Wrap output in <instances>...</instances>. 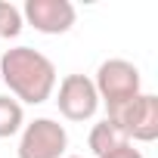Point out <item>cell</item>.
I'll return each instance as SVG.
<instances>
[{"mask_svg": "<svg viewBox=\"0 0 158 158\" xmlns=\"http://www.w3.org/2000/svg\"><path fill=\"white\" fill-rule=\"evenodd\" d=\"M25 28V19H22V10L10 0H0V37H19Z\"/></svg>", "mask_w": 158, "mask_h": 158, "instance_id": "9c48e42d", "label": "cell"}, {"mask_svg": "<svg viewBox=\"0 0 158 158\" xmlns=\"http://www.w3.org/2000/svg\"><path fill=\"white\" fill-rule=\"evenodd\" d=\"M74 6L68 0H28L22 19L40 34H65L74 25Z\"/></svg>", "mask_w": 158, "mask_h": 158, "instance_id": "8992f818", "label": "cell"}, {"mask_svg": "<svg viewBox=\"0 0 158 158\" xmlns=\"http://www.w3.org/2000/svg\"><path fill=\"white\" fill-rule=\"evenodd\" d=\"M93 87L99 96V106H106V112H118L121 106H127L130 99H136L143 93V77L139 68L127 59H106L96 68Z\"/></svg>", "mask_w": 158, "mask_h": 158, "instance_id": "7a4b0ae2", "label": "cell"}, {"mask_svg": "<svg viewBox=\"0 0 158 158\" xmlns=\"http://www.w3.org/2000/svg\"><path fill=\"white\" fill-rule=\"evenodd\" d=\"M106 118L115 121L130 143L158 139V96H152V93H139L136 99H130L127 106H121L118 112H112Z\"/></svg>", "mask_w": 158, "mask_h": 158, "instance_id": "3957f363", "label": "cell"}, {"mask_svg": "<svg viewBox=\"0 0 158 158\" xmlns=\"http://www.w3.org/2000/svg\"><path fill=\"white\" fill-rule=\"evenodd\" d=\"M65 158H81V155H65Z\"/></svg>", "mask_w": 158, "mask_h": 158, "instance_id": "8fae6325", "label": "cell"}, {"mask_svg": "<svg viewBox=\"0 0 158 158\" xmlns=\"http://www.w3.org/2000/svg\"><path fill=\"white\" fill-rule=\"evenodd\" d=\"M109 158H143V155H139V149L127 146V149H121V152H115V155H109Z\"/></svg>", "mask_w": 158, "mask_h": 158, "instance_id": "30bf717a", "label": "cell"}, {"mask_svg": "<svg viewBox=\"0 0 158 158\" xmlns=\"http://www.w3.org/2000/svg\"><path fill=\"white\" fill-rule=\"evenodd\" d=\"M25 127V112L22 102H16L13 96H0V139L16 136Z\"/></svg>", "mask_w": 158, "mask_h": 158, "instance_id": "ba28073f", "label": "cell"}, {"mask_svg": "<svg viewBox=\"0 0 158 158\" xmlns=\"http://www.w3.org/2000/svg\"><path fill=\"white\" fill-rule=\"evenodd\" d=\"M68 149V133L59 121L53 118H34L31 124L22 127L19 136V158H65Z\"/></svg>", "mask_w": 158, "mask_h": 158, "instance_id": "277c9868", "label": "cell"}, {"mask_svg": "<svg viewBox=\"0 0 158 158\" xmlns=\"http://www.w3.org/2000/svg\"><path fill=\"white\" fill-rule=\"evenodd\" d=\"M87 146H90V152H93L96 158H109V155H115V152H121V149H127V146H133V143L124 136V130H121L115 121L102 118L99 124H93V130H90V136H87Z\"/></svg>", "mask_w": 158, "mask_h": 158, "instance_id": "52a82bcc", "label": "cell"}, {"mask_svg": "<svg viewBox=\"0 0 158 158\" xmlns=\"http://www.w3.org/2000/svg\"><path fill=\"white\" fill-rule=\"evenodd\" d=\"M0 77L16 96V102L40 106L56 90V65L31 47H13L0 56Z\"/></svg>", "mask_w": 158, "mask_h": 158, "instance_id": "6da1fadb", "label": "cell"}, {"mask_svg": "<svg viewBox=\"0 0 158 158\" xmlns=\"http://www.w3.org/2000/svg\"><path fill=\"white\" fill-rule=\"evenodd\" d=\"M56 106H59V115L68 121H90L99 112V96L93 81L87 74H65L59 81Z\"/></svg>", "mask_w": 158, "mask_h": 158, "instance_id": "5b68a950", "label": "cell"}]
</instances>
